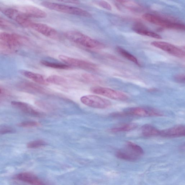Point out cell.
<instances>
[{"label": "cell", "mask_w": 185, "mask_h": 185, "mask_svg": "<svg viewBox=\"0 0 185 185\" xmlns=\"http://www.w3.org/2000/svg\"><path fill=\"white\" fill-rule=\"evenodd\" d=\"M64 36L70 41L87 48L101 49L105 46L101 42L79 32L68 31L64 33Z\"/></svg>", "instance_id": "1"}, {"label": "cell", "mask_w": 185, "mask_h": 185, "mask_svg": "<svg viewBox=\"0 0 185 185\" xmlns=\"http://www.w3.org/2000/svg\"><path fill=\"white\" fill-rule=\"evenodd\" d=\"M41 4L43 7L47 9L58 11L59 12L87 17V18H90L91 17L90 13L79 8L48 1L42 2Z\"/></svg>", "instance_id": "2"}, {"label": "cell", "mask_w": 185, "mask_h": 185, "mask_svg": "<svg viewBox=\"0 0 185 185\" xmlns=\"http://www.w3.org/2000/svg\"><path fill=\"white\" fill-rule=\"evenodd\" d=\"M142 18L147 22L164 28L176 30H185L184 24L173 22L157 15L147 13L143 15Z\"/></svg>", "instance_id": "3"}, {"label": "cell", "mask_w": 185, "mask_h": 185, "mask_svg": "<svg viewBox=\"0 0 185 185\" xmlns=\"http://www.w3.org/2000/svg\"><path fill=\"white\" fill-rule=\"evenodd\" d=\"M58 57L60 60L70 66L92 71H96L98 69L96 64L86 61L72 58L63 55H59Z\"/></svg>", "instance_id": "4"}, {"label": "cell", "mask_w": 185, "mask_h": 185, "mask_svg": "<svg viewBox=\"0 0 185 185\" xmlns=\"http://www.w3.org/2000/svg\"><path fill=\"white\" fill-rule=\"evenodd\" d=\"M81 101L86 105L99 109H104L109 108L111 105L110 101L96 95L83 96L81 97Z\"/></svg>", "instance_id": "5"}, {"label": "cell", "mask_w": 185, "mask_h": 185, "mask_svg": "<svg viewBox=\"0 0 185 185\" xmlns=\"http://www.w3.org/2000/svg\"><path fill=\"white\" fill-rule=\"evenodd\" d=\"M122 115L146 117H160L163 116V114L159 110L153 108L136 107L128 108L124 111Z\"/></svg>", "instance_id": "6"}, {"label": "cell", "mask_w": 185, "mask_h": 185, "mask_svg": "<svg viewBox=\"0 0 185 185\" xmlns=\"http://www.w3.org/2000/svg\"><path fill=\"white\" fill-rule=\"evenodd\" d=\"M91 90L94 94L106 97L112 100L125 101L128 98V97L125 93L108 87H91Z\"/></svg>", "instance_id": "7"}, {"label": "cell", "mask_w": 185, "mask_h": 185, "mask_svg": "<svg viewBox=\"0 0 185 185\" xmlns=\"http://www.w3.org/2000/svg\"><path fill=\"white\" fill-rule=\"evenodd\" d=\"M5 16L25 27H30L32 22L29 18L18 9L6 8L2 11Z\"/></svg>", "instance_id": "8"}, {"label": "cell", "mask_w": 185, "mask_h": 185, "mask_svg": "<svg viewBox=\"0 0 185 185\" xmlns=\"http://www.w3.org/2000/svg\"><path fill=\"white\" fill-rule=\"evenodd\" d=\"M151 44L152 46L161 49L173 56L179 58H184V51L171 43L165 42L155 41L152 42Z\"/></svg>", "instance_id": "9"}, {"label": "cell", "mask_w": 185, "mask_h": 185, "mask_svg": "<svg viewBox=\"0 0 185 185\" xmlns=\"http://www.w3.org/2000/svg\"><path fill=\"white\" fill-rule=\"evenodd\" d=\"M0 40L10 44L17 47L27 43V38L18 34L0 32Z\"/></svg>", "instance_id": "10"}, {"label": "cell", "mask_w": 185, "mask_h": 185, "mask_svg": "<svg viewBox=\"0 0 185 185\" xmlns=\"http://www.w3.org/2000/svg\"><path fill=\"white\" fill-rule=\"evenodd\" d=\"M11 104L15 108L32 117L41 118L45 116V114L43 112L36 109L27 103L13 101L11 102Z\"/></svg>", "instance_id": "11"}, {"label": "cell", "mask_w": 185, "mask_h": 185, "mask_svg": "<svg viewBox=\"0 0 185 185\" xmlns=\"http://www.w3.org/2000/svg\"><path fill=\"white\" fill-rule=\"evenodd\" d=\"M30 28L47 37L53 39L58 38V32L54 29L46 24L40 23L32 22Z\"/></svg>", "instance_id": "12"}, {"label": "cell", "mask_w": 185, "mask_h": 185, "mask_svg": "<svg viewBox=\"0 0 185 185\" xmlns=\"http://www.w3.org/2000/svg\"><path fill=\"white\" fill-rule=\"evenodd\" d=\"M18 9L28 18H44L47 16L46 12L32 5H23L19 7Z\"/></svg>", "instance_id": "13"}, {"label": "cell", "mask_w": 185, "mask_h": 185, "mask_svg": "<svg viewBox=\"0 0 185 185\" xmlns=\"http://www.w3.org/2000/svg\"><path fill=\"white\" fill-rule=\"evenodd\" d=\"M185 135L184 125H178L170 128L160 131L159 136L168 138L183 137Z\"/></svg>", "instance_id": "14"}, {"label": "cell", "mask_w": 185, "mask_h": 185, "mask_svg": "<svg viewBox=\"0 0 185 185\" xmlns=\"http://www.w3.org/2000/svg\"><path fill=\"white\" fill-rule=\"evenodd\" d=\"M16 178L19 180L31 185H46L36 175L30 173L26 172L19 173L16 175Z\"/></svg>", "instance_id": "15"}, {"label": "cell", "mask_w": 185, "mask_h": 185, "mask_svg": "<svg viewBox=\"0 0 185 185\" xmlns=\"http://www.w3.org/2000/svg\"><path fill=\"white\" fill-rule=\"evenodd\" d=\"M20 73L23 76L39 84L47 85L49 84L44 76L40 74L34 73V72L28 71L25 70H21L19 71Z\"/></svg>", "instance_id": "16"}, {"label": "cell", "mask_w": 185, "mask_h": 185, "mask_svg": "<svg viewBox=\"0 0 185 185\" xmlns=\"http://www.w3.org/2000/svg\"><path fill=\"white\" fill-rule=\"evenodd\" d=\"M25 90L29 92L39 94H48L49 91L39 85L30 82H26L22 85Z\"/></svg>", "instance_id": "17"}, {"label": "cell", "mask_w": 185, "mask_h": 185, "mask_svg": "<svg viewBox=\"0 0 185 185\" xmlns=\"http://www.w3.org/2000/svg\"><path fill=\"white\" fill-rule=\"evenodd\" d=\"M143 135L145 137H150L159 136L160 130L151 125L146 124L143 125L141 128Z\"/></svg>", "instance_id": "18"}, {"label": "cell", "mask_w": 185, "mask_h": 185, "mask_svg": "<svg viewBox=\"0 0 185 185\" xmlns=\"http://www.w3.org/2000/svg\"><path fill=\"white\" fill-rule=\"evenodd\" d=\"M47 83L66 86L69 84V82L65 78L62 76L53 75L49 76L46 79Z\"/></svg>", "instance_id": "19"}, {"label": "cell", "mask_w": 185, "mask_h": 185, "mask_svg": "<svg viewBox=\"0 0 185 185\" xmlns=\"http://www.w3.org/2000/svg\"><path fill=\"white\" fill-rule=\"evenodd\" d=\"M127 149L132 153L139 158L143 155V150L140 146L131 142H127L126 145Z\"/></svg>", "instance_id": "20"}, {"label": "cell", "mask_w": 185, "mask_h": 185, "mask_svg": "<svg viewBox=\"0 0 185 185\" xmlns=\"http://www.w3.org/2000/svg\"><path fill=\"white\" fill-rule=\"evenodd\" d=\"M137 127V124L135 123H126L114 128L111 129V131L114 133L129 131L136 128Z\"/></svg>", "instance_id": "21"}, {"label": "cell", "mask_w": 185, "mask_h": 185, "mask_svg": "<svg viewBox=\"0 0 185 185\" xmlns=\"http://www.w3.org/2000/svg\"><path fill=\"white\" fill-rule=\"evenodd\" d=\"M116 49L117 52L124 58L127 59V60L130 61L132 62L135 63L137 65L140 66V64L139 63L136 57L129 53L128 51L125 50V49L122 48V47L119 46L116 47Z\"/></svg>", "instance_id": "22"}, {"label": "cell", "mask_w": 185, "mask_h": 185, "mask_svg": "<svg viewBox=\"0 0 185 185\" xmlns=\"http://www.w3.org/2000/svg\"><path fill=\"white\" fill-rule=\"evenodd\" d=\"M133 29L136 33L140 34L141 35L148 36V37L158 39H162L161 36L159 34L141 27H139L137 26V27H135Z\"/></svg>", "instance_id": "23"}, {"label": "cell", "mask_w": 185, "mask_h": 185, "mask_svg": "<svg viewBox=\"0 0 185 185\" xmlns=\"http://www.w3.org/2000/svg\"><path fill=\"white\" fill-rule=\"evenodd\" d=\"M42 64L47 67L60 70H69L71 69L70 66L66 64L59 63L47 61L45 60H42L41 61Z\"/></svg>", "instance_id": "24"}, {"label": "cell", "mask_w": 185, "mask_h": 185, "mask_svg": "<svg viewBox=\"0 0 185 185\" xmlns=\"http://www.w3.org/2000/svg\"><path fill=\"white\" fill-rule=\"evenodd\" d=\"M116 2L126 8L132 11H137L141 9V6L138 4L132 2L127 1H118Z\"/></svg>", "instance_id": "25"}, {"label": "cell", "mask_w": 185, "mask_h": 185, "mask_svg": "<svg viewBox=\"0 0 185 185\" xmlns=\"http://www.w3.org/2000/svg\"><path fill=\"white\" fill-rule=\"evenodd\" d=\"M116 155L119 159L126 160L128 161H133L137 160L136 158L133 157L127 152L124 150H119L116 152Z\"/></svg>", "instance_id": "26"}, {"label": "cell", "mask_w": 185, "mask_h": 185, "mask_svg": "<svg viewBox=\"0 0 185 185\" xmlns=\"http://www.w3.org/2000/svg\"><path fill=\"white\" fill-rule=\"evenodd\" d=\"M47 145V143L43 140H39L32 141L27 145L28 148L36 149L42 147Z\"/></svg>", "instance_id": "27"}, {"label": "cell", "mask_w": 185, "mask_h": 185, "mask_svg": "<svg viewBox=\"0 0 185 185\" xmlns=\"http://www.w3.org/2000/svg\"><path fill=\"white\" fill-rule=\"evenodd\" d=\"M82 77L84 81L91 83H98L100 81V80L96 76L89 74H84L82 75Z\"/></svg>", "instance_id": "28"}, {"label": "cell", "mask_w": 185, "mask_h": 185, "mask_svg": "<svg viewBox=\"0 0 185 185\" xmlns=\"http://www.w3.org/2000/svg\"><path fill=\"white\" fill-rule=\"evenodd\" d=\"M15 131L12 127L8 125L0 126V135L10 134L15 133Z\"/></svg>", "instance_id": "29"}, {"label": "cell", "mask_w": 185, "mask_h": 185, "mask_svg": "<svg viewBox=\"0 0 185 185\" xmlns=\"http://www.w3.org/2000/svg\"><path fill=\"white\" fill-rule=\"evenodd\" d=\"M39 125V123L33 121H24L18 124V126L22 128L35 127Z\"/></svg>", "instance_id": "30"}, {"label": "cell", "mask_w": 185, "mask_h": 185, "mask_svg": "<svg viewBox=\"0 0 185 185\" xmlns=\"http://www.w3.org/2000/svg\"><path fill=\"white\" fill-rule=\"evenodd\" d=\"M18 48L9 43L3 41L0 42V49L5 51H11L14 50Z\"/></svg>", "instance_id": "31"}, {"label": "cell", "mask_w": 185, "mask_h": 185, "mask_svg": "<svg viewBox=\"0 0 185 185\" xmlns=\"http://www.w3.org/2000/svg\"><path fill=\"white\" fill-rule=\"evenodd\" d=\"M94 3L96 5H99V6L103 8L104 9H107V10L111 11L112 10L111 5L109 3L105 1H94Z\"/></svg>", "instance_id": "32"}, {"label": "cell", "mask_w": 185, "mask_h": 185, "mask_svg": "<svg viewBox=\"0 0 185 185\" xmlns=\"http://www.w3.org/2000/svg\"><path fill=\"white\" fill-rule=\"evenodd\" d=\"M37 105L43 109L47 110H51L53 109V106L48 102H46L43 101H38L36 103Z\"/></svg>", "instance_id": "33"}, {"label": "cell", "mask_w": 185, "mask_h": 185, "mask_svg": "<svg viewBox=\"0 0 185 185\" xmlns=\"http://www.w3.org/2000/svg\"><path fill=\"white\" fill-rule=\"evenodd\" d=\"M10 25V23L8 21L0 17V27H7Z\"/></svg>", "instance_id": "34"}, {"label": "cell", "mask_w": 185, "mask_h": 185, "mask_svg": "<svg viewBox=\"0 0 185 185\" xmlns=\"http://www.w3.org/2000/svg\"><path fill=\"white\" fill-rule=\"evenodd\" d=\"M175 79L178 82L184 83L185 82V75H179L175 77Z\"/></svg>", "instance_id": "35"}, {"label": "cell", "mask_w": 185, "mask_h": 185, "mask_svg": "<svg viewBox=\"0 0 185 185\" xmlns=\"http://www.w3.org/2000/svg\"><path fill=\"white\" fill-rule=\"evenodd\" d=\"M62 2H65L73 4H78L79 3V1H70V0H68V1H62Z\"/></svg>", "instance_id": "36"}, {"label": "cell", "mask_w": 185, "mask_h": 185, "mask_svg": "<svg viewBox=\"0 0 185 185\" xmlns=\"http://www.w3.org/2000/svg\"><path fill=\"white\" fill-rule=\"evenodd\" d=\"M1 93H2V90H1V89H0V94H1Z\"/></svg>", "instance_id": "37"}]
</instances>
